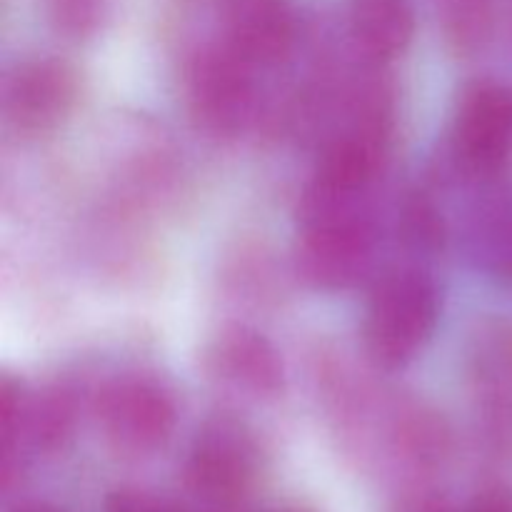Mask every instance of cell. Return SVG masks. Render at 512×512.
<instances>
[{"label":"cell","mask_w":512,"mask_h":512,"mask_svg":"<svg viewBox=\"0 0 512 512\" xmlns=\"http://www.w3.org/2000/svg\"><path fill=\"white\" fill-rule=\"evenodd\" d=\"M373 220L355 200L305 193L303 228L293 248L295 273L315 290H348L365 278L375 260Z\"/></svg>","instance_id":"1"},{"label":"cell","mask_w":512,"mask_h":512,"mask_svg":"<svg viewBox=\"0 0 512 512\" xmlns=\"http://www.w3.org/2000/svg\"><path fill=\"white\" fill-rule=\"evenodd\" d=\"M440 320V293L420 265H395L373 285L363 320L365 353L378 368L400 370L428 345Z\"/></svg>","instance_id":"2"},{"label":"cell","mask_w":512,"mask_h":512,"mask_svg":"<svg viewBox=\"0 0 512 512\" xmlns=\"http://www.w3.org/2000/svg\"><path fill=\"white\" fill-rule=\"evenodd\" d=\"M255 65L223 38L205 43L185 65V103L193 123L218 140L238 138L258 105Z\"/></svg>","instance_id":"3"},{"label":"cell","mask_w":512,"mask_h":512,"mask_svg":"<svg viewBox=\"0 0 512 512\" xmlns=\"http://www.w3.org/2000/svg\"><path fill=\"white\" fill-rule=\"evenodd\" d=\"M263 473V448L253 430L233 415L205 420L190 443L183 480L195 498L235 505L248 498Z\"/></svg>","instance_id":"4"},{"label":"cell","mask_w":512,"mask_h":512,"mask_svg":"<svg viewBox=\"0 0 512 512\" xmlns=\"http://www.w3.org/2000/svg\"><path fill=\"white\" fill-rule=\"evenodd\" d=\"M93 413L108 445L120 455L145 458L173 438L178 405L153 375L125 373L95 393Z\"/></svg>","instance_id":"5"},{"label":"cell","mask_w":512,"mask_h":512,"mask_svg":"<svg viewBox=\"0 0 512 512\" xmlns=\"http://www.w3.org/2000/svg\"><path fill=\"white\" fill-rule=\"evenodd\" d=\"M453 158L468 175L488 180L512 155V88L498 80H475L458 98L450 130Z\"/></svg>","instance_id":"6"},{"label":"cell","mask_w":512,"mask_h":512,"mask_svg":"<svg viewBox=\"0 0 512 512\" xmlns=\"http://www.w3.org/2000/svg\"><path fill=\"white\" fill-rule=\"evenodd\" d=\"M78 100V73L50 55L13 65L3 85L5 123L20 135H43L58 128Z\"/></svg>","instance_id":"7"},{"label":"cell","mask_w":512,"mask_h":512,"mask_svg":"<svg viewBox=\"0 0 512 512\" xmlns=\"http://www.w3.org/2000/svg\"><path fill=\"white\" fill-rule=\"evenodd\" d=\"M205 365L223 385L258 400H273L285 390V365L278 348L245 325L220 330L208 345Z\"/></svg>","instance_id":"8"},{"label":"cell","mask_w":512,"mask_h":512,"mask_svg":"<svg viewBox=\"0 0 512 512\" xmlns=\"http://www.w3.org/2000/svg\"><path fill=\"white\" fill-rule=\"evenodd\" d=\"M220 38L255 68L278 65L298 43L293 0H225Z\"/></svg>","instance_id":"9"},{"label":"cell","mask_w":512,"mask_h":512,"mask_svg":"<svg viewBox=\"0 0 512 512\" xmlns=\"http://www.w3.org/2000/svg\"><path fill=\"white\" fill-rule=\"evenodd\" d=\"M345 33L355 53L370 63H385L413 43L415 10L408 0H348Z\"/></svg>","instance_id":"10"},{"label":"cell","mask_w":512,"mask_h":512,"mask_svg":"<svg viewBox=\"0 0 512 512\" xmlns=\"http://www.w3.org/2000/svg\"><path fill=\"white\" fill-rule=\"evenodd\" d=\"M485 428L498 443L512 440V330L493 328L478 340L473 355Z\"/></svg>","instance_id":"11"},{"label":"cell","mask_w":512,"mask_h":512,"mask_svg":"<svg viewBox=\"0 0 512 512\" xmlns=\"http://www.w3.org/2000/svg\"><path fill=\"white\" fill-rule=\"evenodd\" d=\"M470 250L490 278L512 285V185L488 190L470 218Z\"/></svg>","instance_id":"12"},{"label":"cell","mask_w":512,"mask_h":512,"mask_svg":"<svg viewBox=\"0 0 512 512\" xmlns=\"http://www.w3.org/2000/svg\"><path fill=\"white\" fill-rule=\"evenodd\" d=\"M440 25L450 50L470 58L493 38L495 0H440Z\"/></svg>","instance_id":"13"},{"label":"cell","mask_w":512,"mask_h":512,"mask_svg":"<svg viewBox=\"0 0 512 512\" xmlns=\"http://www.w3.org/2000/svg\"><path fill=\"white\" fill-rule=\"evenodd\" d=\"M403 230L405 238L420 250L440 248L445 238L443 218L438 215L435 205L425 195H415L403 208Z\"/></svg>","instance_id":"14"},{"label":"cell","mask_w":512,"mask_h":512,"mask_svg":"<svg viewBox=\"0 0 512 512\" xmlns=\"http://www.w3.org/2000/svg\"><path fill=\"white\" fill-rule=\"evenodd\" d=\"M105 8L108 0H50V15L55 25L70 38H85L95 33Z\"/></svg>","instance_id":"15"},{"label":"cell","mask_w":512,"mask_h":512,"mask_svg":"<svg viewBox=\"0 0 512 512\" xmlns=\"http://www.w3.org/2000/svg\"><path fill=\"white\" fill-rule=\"evenodd\" d=\"M103 512H185L180 505L160 498V495L145 493V490L123 488L115 490L105 500Z\"/></svg>","instance_id":"16"},{"label":"cell","mask_w":512,"mask_h":512,"mask_svg":"<svg viewBox=\"0 0 512 512\" xmlns=\"http://www.w3.org/2000/svg\"><path fill=\"white\" fill-rule=\"evenodd\" d=\"M393 512H458L450 505V500L445 495L433 493V490H415L408 493Z\"/></svg>","instance_id":"17"},{"label":"cell","mask_w":512,"mask_h":512,"mask_svg":"<svg viewBox=\"0 0 512 512\" xmlns=\"http://www.w3.org/2000/svg\"><path fill=\"white\" fill-rule=\"evenodd\" d=\"M463 512H512V488L495 485L475 495Z\"/></svg>","instance_id":"18"},{"label":"cell","mask_w":512,"mask_h":512,"mask_svg":"<svg viewBox=\"0 0 512 512\" xmlns=\"http://www.w3.org/2000/svg\"><path fill=\"white\" fill-rule=\"evenodd\" d=\"M13 512H65V510L55 503H45V500H30V503L18 505Z\"/></svg>","instance_id":"19"},{"label":"cell","mask_w":512,"mask_h":512,"mask_svg":"<svg viewBox=\"0 0 512 512\" xmlns=\"http://www.w3.org/2000/svg\"><path fill=\"white\" fill-rule=\"evenodd\" d=\"M268 512H315V510L300 503H285V505H275V508H270Z\"/></svg>","instance_id":"20"}]
</instances>
